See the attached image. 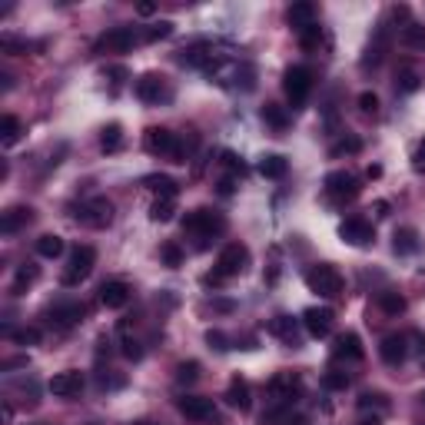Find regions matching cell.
<instances>
[{"instance_id":"23","label":"cell","mask_w":425,"mask_h":425,"mask_svg":"<svg viewBox=\"0 0 425 425\" xmlns=\"http://www.w3.org/2000/svg\"><path fill=\"white\" fill-rule=\"evenodd\" d=\"M385 50H389V27L382 24L379 33H376V40L369 44V50H365L362 67H376V63H382V57H385Z\"/></svg>"},{"instance_id":"9","label":"cell","mask_w":425,"mask_h":425,"mask_svg":"<svg viewBox=\"0 0 425 425\" xmlns=\"http://www.w3.org/2000/svg\"><path fill=\"white\" fill-rule=\"evenodd\" d=\"M266 389H269V395L276 399V406H292L296 395L303 392V382H299V376H292V372H279V376L269 379Z\"/></svg>"},{"instance_id":"28","label":"cell","mask_w":425,"mask_h":425,"mask_svg":"<svg viewBox=\"0 0 425 425\" xmlns=\"http://www.w3.org/2000/svg\"><path fill=\"white\" fill-rule=\"evenodd\" d=\"M143 183H147V186H150V190H153V193H156L160 199H176V193H180V186L169 180V176H160V173L147 176Z\"/></svg>"},{"instance_id":"48","label":"cell","mask_w":425,"mask_h":425,"mask_svg":"<svg viewBox=\"0 0 425 425\" xmlns=\"http://www.w3.org/2000/svg\"><path fill=\"white\" fill-rule=\"evenodd\" d=\"M0 47H3L7 53H17V50H27V40H17L10 33H3V37H0Z\"/></svg>"},{"instance_id":"53","label":"cell","mask_w":425,"mask_h":425,"mask_svg":"<svg viewBox=\"0 0 425 425\" xmlns=\"http://www.w3.org/2000/svg\"><path fill=\"white\" fill-rule=\"evenodd\" d=\"M137 14L140 17H150V14H156V7H153V3H137Z\"/></svg>"},{"instance_id":"10","label":"cell","mask_w":425,"mask_h":425,"mask_svg":"<svg viewBox=\"0 0 425 425\" xmlns=\"http://www.w3.org/2000/svg\"><path fill=\"white\" fill-rule=\"evenodd\" d=\"M303 326L312 339H326L335 326V312L333 309H326V306H312V309H306L303 312Z\"/></svg>"},{"instance_id":"37","label":"cell","mask_w":425,"mask_h":425,"mask_svg":"<svg viewBox=\"0 0 425 425\" xmlns=\"http://www.w3.org/2000/svg\"><path fill=\"white\" fill-rule=\"evenodd\" d=\"M17 137H20V120H17L14 113H7V117L0 120V140L10 147V143H17Z\"/></svg>"},{"instance_id":"3","label":"cell","mask_w":425,"mask_h":425,"mask_svg":"<svg viewBox=\"0 0 425 425\" xmlns=\"http://www.w3.org/2000/svg\"><path fill=\"white\" fill-rule=\"evenodd\" d=\"M143 147H147V153H153V156H169L173 163H186V160H183L186 153H183L180 140L173 137L169 130H163V126H153V130H147Z\"/></svg>"},{"instance_id":"13","label":"cell","mask_w":425,"mask_h":425,"mask_svg":"<svg viewBox=\"0 0 425 425\" xmlns=\"http://www.w3.org/2000/svg\"><path fill=\"white\" fill-rule=\"evenodd\" d=\"M133 44H137V37L130 27H113L97 40V53H126Z\"/></svg>"},{"instance_id":"26","label":"cell","mask_w":425,"mask_h":425,"mask_svg":"<svg viewBox=\"0 0 425 425\" xmlns=\"http://www.w3.org/2000/svg\"><path fill=\"white\" fill-rule=\"evenodd\" d=\"M31 219H33V210H31V206H14V210L3 212V219H0V229H3V233H17L20 226H27Z\"/></svg>"},{"instance_id":"6","label":"cell","mask_w":425,"mask_h":425,"mask_svg":"<svg viewBox=\"0 0 425 425\" xmlns=\"http://www.w3.org/2000/svg\"><path fill=\"white\" fill-rule=\"evenodd\" d=\"M249 266V249H246L243 243H229L223 246V253L216 256V269L212 273H219L223 279H229V276H240Z\"/></svg>"},{"instance_id":"30","label":"cell","mask_w":425,"mask_h":425,"mask_svg":"<svg viewBox=\"0 0 425 425\" xmlns=\"http://www.w3.org/2000/svg\"><path fill=\"white\" fill-rule=\"evenodd\" d=\"M399 40H402V44L409 47V50H425V27H422V24H415V20H412V24H406V27H402V33H399Z\"/></svg>"},{"instance_id":"14","label":"cell","mask_w":425,"mask_h":425,"mask_svg":"<svg viewBox=\"0 0 425 425\" xmlns=\"http://www.w3.org/2000/svg\"><path fill=\"white\" fill-rule=\"evenodd\" d=\"M80 389H83V376H80L76 369L57 372V376L50 379V392L57 395V399H74V395H80Z\"/></svg>"},{"instance_id":"36","label":"cell","mask_w":425,"mask_h":425,"mask_svg":"<svg viewBox=\"0 0 425 425\" xmlns=\"http://www.w3.org/2000/svg\"><path fill=\"white\" fill-rule=\"evenodd\" d=\"M379 309L385 316H399V312H406V296H399V292H379Z\"/></svg>"},{"instance_id":"54","label":"cell","mask_w":425,"mask_h":425,"mask_svg":"<svg viewBox=\"0 0 425 425\" xmlns=\"http://www.w3.org/2000/svg\"><path fill=\"white\" fill-rule=\"evenodd\" d=\"M17 365H27V359H24V356H17V359H7V362H3V369H17Z\"/></svg>"},{"instance_id":"39","label":"cell","mask_w":425,"mask_h":425,"mask_svg":"<svg viewBox=\"0 0 425 425\" xmlns=\"http://www.w3.org/2000/svg\"><path fill=\"white\" fill-rule=\"evenodd\" d=\"M160 256H163V262H167L169 269H176V266H183V249H180V243H163V249H160Z\"/></svg>"},{"instance_id":"50","label":"cell","mask_w":425,"mask_h":425,"mask_svg":"<svg viewBox=\"0 0 425 425\" xmlns=\"http://www.w3.org/2000/svg\"><path fill=\"white\" fill-rule=\"evenodd\" d=\"M223 167H226V169H233V173H243V160H240V156H236V153H233V150H226V153H223Z\"/></svg>"},{"instance_id":"31","label":"cell","mask_w":425,"mask_h":425,"mask_svg":"<svg viewBox=\"0 0 425 425\" xmlns=\"http://www.w3.org/2000/svg\"><path fill=\"white\" fill-rule=\"evenodd\" d=\"M63 253V240L57 236V233H44L40 240H37V256L44 259H57Z\"/></svg>"},{"instance_id":"18","label":"cell","mask_w":425,"mask_h":425,"mask_svg":"<svg viewBox=\"0 0 425 425\" xmlns=\"http://www.w3.org/2000/svg\"><path fill=\"white\" fill-rule=\"evenodd\" d=\"M83 316H87V306L83 303H63L50 309V322H57L60 329H70L76 322H83Z\"/></svg>"},{"instance_id":"19","label":"cell","mask_w":425,"mask_h":425,"mask_svg":"<svg viewBox=\"0 0 425 425\" xmlns=\"http://www.w3.org/2000/svg\"><path fill=\"white\" fill-rule=\"evenodd\" d=\"M333 356L335 359H352V362H359L365 352H362V339L356 333H342L339 339H335V346H333Z\"/></svg>"},{"instance_id":"42","label":"cell","mask_w":425,"mask_h":425,"mask_svg":"<svg viewBox=\"0 0 425 425\" xmlns=\"http://www.w3.org/2000/svg\"><path fill=\"white\" fill-rule=\"evenodd\" d=\"M199 379V362H180L176 365V382H197Z\"/></svg>"},{"instance_id":"49","label":"cell","mask_w":425,"mask_h":425,"mask_svg":"<svg viewBox=\"0 0 425 425\" xmlns=\"http://www.w3.org/2000/svg\"><path fill=\"white\" fill-rule=\"evenodd\" d=\"M359 110H362V113H376V110H379V97L365 90L362 97H359Z\"/></svg>"},{"instance_id":"34","label":"cell","mask_w":425,"mask_h":425,"mask_svg":"<svg viewBox=\"0 0 425 425\" xmlns=\"http://www.w3.org/2000/svg\"><path fill=\"white\" fill-rule=\"evenodd\" d=\"M100 147H103V153H117V150H120V147H123V126H120V123H110V126H103Z\"/></svg>"},{"instance_id":"35","label":"cell","mask_w":425,"mask_h":425,"mask_svg":"<svg viewBox=\"0 0 425 425\" xmlns=\"http://www.w3.org/2000/svg\"><path fill=\"white\" fill-rule=\"evenodd\" d=\"M173 212H176V199H153L150 206V219H156V223H169L173 219Z\"/></svg>"},{"instance_id":"46","label":"cell","mask_w":425,"mask_h":425,"mask_svg":"<svg viewBox=\"0 0 425 425\" xmlns=\"http://www.w3.org/2000/svg\"><path fill=\"white\" fill-rule=\"evenodd\" d=\"M169 33H173V24H169V20H160V24H153L150 31H147V40H163Z\"/></svg>"},{"instance_id":"45","label":"cell","mask_w":425,"mask_h":425,"mask_svg":"<svg viewBox=\"0 0 425 425\" xmlns=\"http://www.w3.org/2000/svg\"><path fill=\"white\" fill-rule=\"evenodd\" d=\"M206 342H210V349H219V352L229 349V335L219 333V329H210V333H206Z\"/></svg>"},{"instance_id":"57","label":"cell","mask_w":425,"mask_h":425,"mask_svg":"<svg viewBox=\"0 0 425 425\" xmlns=\"http://www.w3.org/2000/svg\"><path fill=\"white\" fill-rule=\"evenodd\" d=\"M376 210H379V216H389V203L382 199V203H376Z\"/></svg>"},{"instance_id":"43","label":"cell","mask_w":425,"mask_h":425,"mask_svg":"<svg viewBox=\"0 0 425 425\" xmlns=\"http://www.w3.org/2000/svg\"><path fill=\"white\" fill-rule=\"evenodd\" d=\"M372 406H376V409H385L389 399H385L382 392H362L359 395V409H372Z\"/></svg>"},{"instance_id":"56","label":"cell","mask_w":425,"mask_h":425,"mask_svg":"<svg viewBox=\"0 0 425 425\" xmlns=\"http://www.w3.org/2000/svg\"><path fill=\"white\" fill-rule=\"evenodd\" d=\"M359 425H382V419H379V415H372V419L365 415V419H359Z\"/></svg>"},{"instance_id":"32","label":"cell","mask_w":425,"mask_h":425,"mask_svg":"<svg viewBox=\"0 0 425 425\" xmlns=\"http://www.w3.org/2000/svg\"><path fill=\"white\" fill-rule=\"evenodd\" d=\"M262 120L269 123L273 130H279V133H283V130L289 126V113L279 103H266V106H262Z\"/></svg>"},{"instance_id":"17","label":"cell","mask_w":425,"mask_h":425,"mask_svg":"<svg viewBox=\"0 0 425 425\" xmlns=\"http://www.w3.org/2000/svg\"><path fill=\"white\" fill-rule=\"evenodd\" d=\"M379 356L382 362L389 365H402L406 362V356H409V342H406V335H385L379 346Z\"/></svg>"},{"instance_id":"7","label":"cell","mask_w":425,"mask_h":425,"mask_svg":"<svg viewBox=\"0 0 425 425\" xmlns=\"http://www.w3.org/2000/svg\"><path fill=\"white\" fill-rule=\"evenodd\" d=\"M283 90L292 100V106H303L309 90H312V74L306 67H289L286 76H283Z\"/></svg>"},{"instance_id":"52","label":"cell","mask_w":425,"mask_h":425,"mask_svg":"<svg viewBox=\"0 0 425 425\" xmlns=\"http://www.w3.org/2000/svg\"><path fill=\"white\" fill-rule=\"evenodd\" d=\"M233 190H236L233 176H223V180H219V193H223V197H233Z\"/></svg>"},{"instance_id":"38","label":"cell","mask_w":425,"mask_h":425,"mask_svg":"<svg viewBox=\"0 0 425 425\" xmlns=\"http://www.w3.org/2000/svg\"><path fill=\"white\" fill-rule=\"evenodd\" d=\"M359 150H362V140L346 137V140H339V143L329 147V156H346V153H359Z\"/></svg>"},{"instance_id":"2","label":"cell","mask_w":425,"mask_h":425,"mask_svg":"<svg viewBox=\"0 0 425 425\" xmlns=\"http://www.w3.org/2000/svg\"><path fill=\"white\" fill-rule=\"evenodd\" d=\"M306 286L312 289L316 296L333 299V296H339V292H342V276H339V269H335V266H329V262H319V266H312V269L306 273Z\"/></svg>"},{"instance_id":"5","label":"cell","mask_w":425,"mask_h":425,"mask_svg":"<svg viewBox=\"0 0 425 425\" xmlns=\"http://www.w3.org/2000/svg\"><path fill=\"white\" fill-rule=\"evenodd\" d=\"M80 223L90 229H106L110 223H113V203L106 197H90L83 206H80Z\"/></svg>"},{"instance_id":"16","label":"cell","mask_w":425,"mask_h":425,"mask_svg":"<svg viewBox=\"0 0 425 425\" xmlns=\"http://www.w3.org/2000/svg\"><path fill=\"white\" fill-rule=\"evenodd\" d=\"M100 303L106 309H123V306L130 303V286L123 283V279H110L100 286Z\"/></svg>"},{"instance_id":"11","label":"cell","mask_w":425,"mask_h":425,"mask_svg":"<svg viewBox=\"0 0 425 425\" xmlns=\"http://www.w3.org/2000/svg\"><path fill=\"white\" fill-rule=\"evenodd\" d=\"M322 186H326V193L333 199H356L359 197V180H356L352 173H346V169H333Z\"/></svg>"},{"instance_id":"40","label":"cell","mask_w":425,"mask_h":425,"mask_svg":"<svg viewBox=\"0 0 425 425\" xmlns=\"http://www.w3.org/2000/svg\"><path fill=\"white\" fill-rule=\"evenodd\" d=\"M322 385H326V389H333V392H339V389H346V385H349V376H346V372H339V369H329V372L322 376Z\"/></svg>"},{"instance_id":"15","label":"cell","mask_w":425,"mask_h":425,"mask_svg":"<svg viewBox=\"0 0 425 425\" xmlns=\"http://www.w3.org/2000/svg\"><path fill=\"white\" fill-rule=\"evenodd\" d=\"M176 409H180L186 419H193V422H206V419H212V399H203V395H183L180 402H176Z\"/></svg>"},{"instance_id":"24","label":"cell","mask_w":425,"mask_h":425,"mask_svg":"<svg viewBox=\"0 0 425 425\" xmlns=\"http://www.w3.org/2000/svg\"><path fill=\"white\" fill-rule=\"evenodd\" d=\"M392 249L399 253V256H412V253L419 249V233H415L412 226L395 229V236H392Z\"/></svg>"},{"instance_id":"55","label":"cell","mask_w":425,"mask_h":425,"mask_svg":"<svg viewBox=\"0 0 425 425\" xmlns=\"http://www.w3.org/2000/svg\"><path fill=\"white\" fill-rule=\"evenodd\" d=\"M422 160H425V140L419 143V153H415V167H422Z\"/></svg>"},{"instance_id":"25","label":"cell","mask_w":425,"mask_h":425,"mask_svg":"<svg viewBox=\"0 0 425 425\" xmlns=\"http://www.w3.org/2000/svg\"><path fill=\"white\" fill-rule=\"evenodd\" d=\"M286 169H289L286 156H279V153H266V156L259 160V173H262L266 180H283Z\"/></svg>"},{"instance_id":"1","label":"cell","mask_w":425,"mask_h":425,"mask_svg":"<svg viewBox=\"0 0 425 425\" xmlns=\"http://www.w3.org/2000/svg\"><path fill=\"white\" fill-rule=\"evenodd\" d=\"M183 229H186V233H193V236H199V246H206V240L219 236V233L226 229V219H223V216H219L216 210H206V206H199V210L186 212V219H183Z\"/></svg>"},{"instance_id":"8","label":"cell","mask_w":425,"mask_h":425,"mask_svg":"<svg viewBox=\"0 0 425 425\" xmlns=\"http://www.w3.org/2000/svg\"><path fill=\"white\" fill-rule=\"evenodd\" d=\"M339 240L349 246H369V243H376V229L362 216H349V219L339 223Z\"/></svg>"},{"instance_id":"22","label":"cell","mask_w":425,"mask_h":425,"mask_svg":"<svg viewBox=\"0 0 425 425\" xmlns=\"http://www.w3.org/2000/svg\"><path fill=\"white\" fill-rule=\"evenodd\" d=\"M226 402L233 406V409L249 412V406H253V399H249V382L236 376V379L229 382V389H226Z\"/></svg>"},{"instance_id":"20","label":"cell","mask_w":425,"mask_h":425,"mask_svg":"<svg viewBox=\"0 0 425 425\" xmlns=\"http://www.w3.org/2000/svg\"><path fill=\"white\" fill-rule=\"evenodd\" d=\"M286 20L296 27V31H306V27H312L316 24V3H309V0H299V3H292L286 10Z\"/></svg>"},{"instance_id":"33","label":"cell","mask_w":425,"mask_h":425,"mask_svg":"<svg viewBox=\"0 0 425 425\" xmlns=\"http://www.w3.org/2000/svg\"><path fill=\"white\" fill-rule=\"evenodd\" d=\"M37 273H40V269H37L33 262H24V266L17 269V276H14V286H10V292H14V296H20V292L31 286V283H37Z\"/></svg>"},{"instance_id":"47","label":"cell","mask_w":425,"mask_h":425,"mask_svg":"<svg viewBox=\"0 0 425 425\" xmlns=\"http://www.w3.org/2000/svg\"><path fill=\"white\" fill-rule=\"evenodd\" d=\"M389 17H392L395 24H399V27H406V24H412V10L406 7V3H395L392 10H389Z\"/></svg>"},{"instance_id":"21","label":"cell","mask_w":425,"mask_h":425,"mask_svg":"<svg viewBox=\"0 0 425 425\" xmlns=\"http://www.w3.org/2000/svg\"><path fill=\"white\" fill-rule=\"evenodd\" d=\"M137 97L143 100V103H160V97H163V76L143 74L137 80Z\"/></svg>"},{"instance_id":"4","label":"cell","mask_w":425,"mask_h":425,"mask_svg":"<svg viewBox=\"0 0 425 425\" xmlns=\"http://www.w3.org/2000/svg\"><path fill=\"white\" fill-rule=\"evenodd\" d=\"M93 262H97V249L93 246H76L74 253H70L67 273H63V286H80L93 273Z\"/></svg>"},{"instance_id":"27","label":"cell","mask_w":425,"mask_h":425,"mask_svg":"<svg viewBox=\"0 0 425 425\" xmlns=\"http://www.w3.org/2000/svg\"><path fill=\"white\" fill-rule=\"evenodd\" d=\"M419 87H422V74H419L415 67H399V74H395V90L415 93Z\"/></svg>"},{"instance_id":"41","label":"cell","mask_w":425,"mask_h":425,"mask_svg":"<svg viewBox=\"0 0 425 425\" xmlns=\"http://www.w3.org/2000/svg\"><path fill=\"white\" fill-rule=\"evenodd\" d=\"M319 40H322V31H319L316 24L306 27V31H299V47H303V50H316Z\"/></svg>"},{"instance_id":"44","label":"cell","mask_w":425,"mask_h":425,"mask_svg":"<svg viewBox=\"0 0 425 425\" xmlns=\"http://www.w3.org/2000/svg\"><path fill=\"white\" fill-rule=\"evenodd\" d=\"M14 342H20V346H37V342H40V329H33V326H27V329H17Z\"/></svg>"},{"instance_id":"51","label":"cell","mask_w":425,"mask_h":425,"mask_svg":"<svg viewBox=\"0 0 425 425\" xmlns=\"http://www.w3.org/2000/svg\"><path fill=\"white\" fill-rule=\"evenodd\" d=\"M123 356H126V359H140V356H143V349H140L133 339H126V342H123Z\"/></svg>"},{"instance_id":"29","label":"cell","mask_w":425,"mask_h":425,"mask_svg":"<svg viewBox=\"0 0 425 425\" xmlns=\"http://www.w3.org/2000/svg\"><path fill=\"white\" fill-rule=\"evenodd\" d=\"M269 333L279 335L283 342H289V346H296V319H289V316H276L273 322H269Z\"/></svg>"},{"instance_id":"12","label":"cell","mask_w":425,"mask_h":425,"mask_svg":"<svg viewBox=\"0 0 425 425\" xmlns=\"http://www.w3.org/2000/svg\"><path fill=\"white\" fill-rule=\"evenodd\" d=\"M180 63L183 67H197V70L212 74V70L219 67V57H212V44H193L180 53Z\"/></svg>"}]
</instances>
